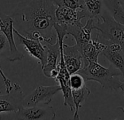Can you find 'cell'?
<instances>
[{"mask_svg": "<svg viewBox=\"0 0 124 120\" xmlns=\"http://www.w3.org/2000/svg\"><path fill=\"white\" fill-rule=\"evenodd\" d=\"M52 0H22L10 15L14 29L30 39L55 43V9Z\"/></svg>", "mask_w": 124, "mask_h": 120, "instance_id": "obj_1", "label": "cell"}, {"mask_svg": "<svg viewBox=\"0 0 124 120\" xmlns=\"http://www.w3.org/2000/svg\"><path fill=\"white\" fill-rule=\"evenodd\" d=\"M78 73L83 76L85 82L89 81L98 82L105 89L117 90L122 83L118 78L120 73L114 71L111 68H104L98 62L83 64V68Z\"/></svg>", "mask_w": 124, "mask_h": 120, "instance_id": "obj_2", "label": "cell"}, {"mask_svg": "<svg viewBox=\"0 0 124 120\" xmlns=\"http://www.w3.org/2000/svg\"><path fill=\"white\" fill-rule=\"evenodd\" d=\"M93 29L98 31L97 37L101 42L117 43L124 51V24L116 21L110 13L101 12L93 18Z\"/></svg>", "mask_w": 124, "mask_h": 120, "instance_id": "obj_3", "label": "cell"}, {"mask_svg": "<svg viewBox=\"0 0 124 120\" xmlns=\"http://www.w3.org/2000/svg\"><path fill=\"white\" fill-rule=\"evenodd\" d=\"M55 111L51 106H22L18 111L0 114V120H55Z\"/></svg>", "mask_w": 124, "mask_h": 120, "instance_id": "obj_4", "label": "cell"}, {"mask_svg": "<svg viewBox=\"0 0 124 120\" xmlns=\"http://www.w3.org/2000/svg\"><path fill=\"white\" fill-rule=\"evenodd\" d=\"M13 20L10 16L0 12V32L5 36L9 44V56L7 57L9 62H13L20 61L24 58L23 53L20 51L16 45L14 39Z\"/></svg>", "mask_w": 124, "mask_h": 120, "instance_id": "obj_5", "label": "cell"}, {"mask_svg": "<svg viewBox=\"0 0 124 120\" xmlns=\"http://www.w3.org/2000/svg\"><path fill=\"white\" fill-rule=\"evenodd\" d=\"M59 91H61L59 85L38 86L29 94L25 96L23 106L47 105Z\"/></svg>", "mask_w": 124, "mask_h": 120, "instance_id": "obj_6", "label": "cell"}, {"mask_svg": "<svg viewBox=\"0 0 124 120\" xmlns=\"http://www.w3.org/2000/svg\"><path fill=\"white\" fill-rule=\"evenodd\" d=\"M25 95L18 83L13 84V89L8 93L2 94L0 92V114L15 112L23 106Z\"/></svg>", "mask_w": 124, "mask_h": 120, "instance_id": "obj_7", "label": "cell"}, {"mask_svg": "<svg viewBox=\"0 0 124 120\" xmlns=\"http://www.w3.org/2000/svg\"><path fill=\"white\" fill-rule=\"evenodd\" d=\"M55 22L68 26H83L81 21L83 18H89L85 9L73 10L66 7H57L55 13Z\"/></svg>", "mask_w": 124, "mask_h": 120, "instance_id": "obj_8", "label": "cell"}, {"mask_svg": "<svg viewBox=\"0 0 124 120\" xmlns=\"http://www.w3.org/2000/svg\"><path fill=\"white\" fill-rule=\"evenodd\" d=\"M45 48V62L42 65L43 74L47 78H55L58 76L57 65L60 57V45L58 39L53 44L44 45Z\"/></svg>", "mask_w": 124, "mask_h": 120, "instance_id": "obj_9", "label": "cell"}, {"mask_svg": "<svg viewBox=\"0 0 124 120\" xmlns=\"http://www.w3.org/2000/svg\"><path fill=\"white\" fill-rule=\"evenodd\" d=\"M63 56L66 68L70 75L78 73L83 68V56L76 44L74 45H68L64 43Z\"/></svg>", "mask_w": 124, "mask_h": 120, "instance_id": "obj_10", "label": "cell"}, {"mask_svg": "<svg viewBox=\"0 0 124 120\" xmlns=\"http://www.w3.org/2000/svg\"><path fill=\"white\" fill-rule=\"evenodd\" d=\"M13 32L16 35L18 44L23 45L29 54L38 59L42 65L45 59V48L42 43L39 40L30 39L26 36H23L15 29H13Z\"/></svg>", "mask_w": 124, "mask_h": 120, "instance_id": "obj_11", "label": "cell"}, {"mask_svg": "<svg viewBox=\"0 0 124 120\" xmlns=\"http://www.w3.org/2000/svg\"><path fill=\"white\" fill-rule=\"evenodd\" d=\"M106 48L101 53L108 61L117 68L124 78V51L120 45L112 43H104Z\"/></svg>", "mask_w": 124, "mask_h": 120, "instance_id": "obj_12", "label": "cell"}, {"mask_svg": "<svg viewBox=\"0 0 124 120\" xmlns=\"http://www.w3.org/2000/svg\"><path fill=\"white\" fill-rule=\"evenodd\" d=\"M105 48L106 45L101 42L98 37L94 39H91L80 48L83 59V64L90 62H98L99 54L101 53Z\"/></svg>", "mask_w": 124, "mask_h": 120, "instance_id": "obj_13", "label": "cell"}, {"mask_svg": "<svg viewBox=\"0 0 124 120\" xmlns=\"http://www.w3.org/2000/svg\"><path fill=\"white\" fill-rule=\"evenodd\" d=\"M104 3L113 18L124 24V10L121 7L120 0H104Z\"/></svg>", "mask_w": 124, "mask_h": 120, "instance_id": "obj_14", "label": "cell"}, {"mask_svg": "<svg viewBox=\"0 0 124 120\" xmlns=\"http://www.w3.org/2000/svg\"><path fill=\"white\" fill-rule=\"evenodd\" d=\"M91 94L90 89L84 85L83 87L78 89H72V95L75 106V110L74 113H78L80 107H82L83 103L88 98Z\"/></svg>", "mask_w": 124, "mask_h": 120, "instance_id": "obj_15", "label": "cell"}, {"mask_svg": "<svg viewBox=\"0 0 124 120\" xmlns=\"http://www.w3.org/2000/svg\"><path fill=\"white\" fill-rule=\"evenodd\" d=\"M89 18H96L102 12L101 0H83Z\"/></svg>", "mask_w": 124, "mask_h": 120, "instance_id": "obj_16", "label": "cell"}, {"mask_svg": "<svg viewBox=\"0 0 124 120\" xmlns=\"http://www.w3.org/2000/svg\"><path fill=\"white\" fill-rule=\"evenodd\" d=\"M57 7H66L73 10L85 9L83 0H52Z\"/></svg>", "mask_w": 124, "mask_h": 120, "instance_id": "obj_17", "label": "cell"}, {"mask_svg": "<svg viewBox=\"0 0 124 120\" xmlns=\"http://www.w3.org/2000/svg\"><path fill=\"white\" fill-rule=\"evenodd\" d=\"M70 85L71 89H78L85 85V81L80 74L76 73L72 75H70Z\"/></svg>", "mask_w": 124, "mask_h": 120, "instance_id": "obj_18", "label": "cell"}, {"mask_svg": "<svg viewBox=\"0 0 124 120\" xmlns=\"http://www.w3.org/2000/svg\"><path fill=\"white\" fill-rule=\"evenodd\" d=\"M0 76L2 78L5 86V89H6V93H8L11 91V89H13V84L11 82V81L5 75L2 69L0 67Z\"/></svg>", "mask_w": 124, "mask_h": 120, "instance_id": "obj_19", "label": "cell"}, {"mask_svg": "<svg viewBox=\"0 0 124 120\" xmlns=\"http://www.w3.org/2000/svg\"><path fill=\"white\" fill-rule=\"evenodd\" d=\"M9 49V44L5 36L1 33L0 34V55L3 53L7 49Z\"/></svg>", "mask_w": 124, "mask_h": 120, "instance_id": "obj_20", "label": "cell"}, {"mask_svg": "<svg viewBox=\"0 0 124 120\" xmlns=\"http://www.w3.org/2000/svg\"><path fill=\"white\" fill-rule=\"evenodd\" d=\"M69 120H80L79 113H74L73 116H72V118H70Z\"/></svg>", "mask_w": 124, "mask_h": 120, "instance_id": "obj_21", "label": "cell"}, {"mask_svg": "<svg viewBox=\"0 0 124 120\" xmlns=\"http://www.w3.org/2000/svg\"><path fill=\"white\" fill-rule=\"evenodd\" d=\"M114 120H124V108L122 111V113L120 115H119L116 119H115Z\"/></svg>", "mask_w": 124, "mask_h": 120, "instance_id": "obj_22", "label": "cell"}, {"mask_svg": "<svg viewBox=\"0 0 124 120\" xmlns=\"http://www.w3.org/2000/svg\"><path fill=\"white\" fill-rule=\"evenodd\" d=\"M120 89L123 92V94H124V83L123 82H122L121 83V84H120Z\"/></svg>", "mask_w": 124, "mask_h": 120, "instance_id": "obj_23", "label": "cell"}, {"mask_svg": "<svg viewBox=\"0 0 124 120\" xmlns=\"http://www.w3.org/2000/svg\"><path fill=\"white\" fill-rule=\"evenodd\" d=\"M120 3L121 5V7L123 8V10H124V0H120Z\"/></svg>", "mask_w": 124, "mask_h": 120, "instance_id": "obj_24", "label": "cell"}]
</instances>
